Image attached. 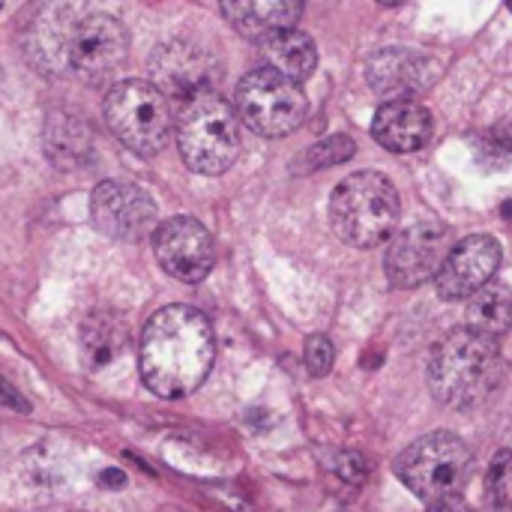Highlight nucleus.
<instances>
[{"mask_svg":"<svg viewBox=\"0 0 512 512\" xmlns=\"http://www.w3.org/2000/svg\"><path fill=\"white\" fill-rule=\"evenodd\" d=\"M336 474H339L342 480L360 486V483L369 477V465H366V459H363L357 450H345V453L336 456Z\"/></svg>","mask_w":512,"mask_h":512,"instance_id":"nucleus-25","label":"nucleus"},{"mask_svg":"<svg viewBox=\"0 0 512 512\" xmlns=\"http://www.w3.org/2000/svg\"><path fill=\"white\" fill-rule=\"evenodd\" d=\"M510 12H512V3H510Z\"/></svg>","mask_w":512,"mask_h":512,"instance_id":"nucleus-29","label":"nucleus"},{"mask_svg":"<svg viewBox=\"0 0 512 512\" xmlns=\"http://www.w3.org/2000/svg\"><path fill=\"white\" fill-rule=\"evenodd\" d=\"M99 483H102L105 489H123V486H126V474H123V471L108 468V471H102V474H99Z\"/></svg>","mask_w":512,"mask_h":512,"instance_id":"nucleus-27","label":"nucleus"},{"mask_svg":"<svg viewBox=\"0 0 512 512\" xmlns=\"http://www.w3.org/2000/svg\"><path fill=\"white\" fill-rule=\"evenodd\" d=\"M438 75V63L420 51L387 48L375 54L366 66L369 84L390 99H414V93L426 90Z\"/></svg>","mask_w":512,"mask_h":512,"instance_id":"nucleus-14","label":"nucleus"},{"mask_svg":"<svg viewBox=\"0 0 512 512\" xmlns=\"http://www.w3.org/2000/svg\"><path fill=\"white\" fill-rule=\"evenodd\" d=\"M0 408H9L15 414H30V402L6 378H0Z\"/></svg>","mask_w":512,"mask_h":512,"instance_id":"nucleus-26","label":"nucleus"},{"mask_svg":"<svg viewBox=\"0 0 512 512\" xmlns=\"http://www.w3.org/2000/svg\"><path fill=\"white\" fill-rule=\"evenodd\" d=\"M105 120L111 132L138 156H156L171 138L168 99L150 81L129 78L105 96Z\"/></svg>","mask_w":512,"mask_h":512,"instance_id":"nucleus-7","label":"nucleus"},{"mask_svg":"<svg viewBox=\"0 0 512 512\" xmlns=\"http://www.w3.org/2000/svg\"><path fill=\"white\" fill-rule=\"evenodd\" d=\"M501 267V243L489 234H471L453 246L441 273L435 276L438 297L459 303L483 291Z\"/></svg>","mask_w":512,"mask_h":512,"instance_id":"nucleus-13","label":"nucleus"},{"mask_svg":"<svg viewBox=\"0 0 512 512\" xmlns=\"http://www.w3.org/2000/svg\"><path fill=\"white\" fill-rule=\"evenodd\" d=\"M177 147L195 174H225L240 156V117L216 90L183 105L177 120Z\"/></svg>","mask_w":512,"mask_h":512,"instance_id":"nucleus-4","label":"nucleus"},{"mask_svg":"<svg viewBox=\"0 0 512 512\" xmlns=\"http://www.w3.org/2000/svg\"><path fill=\"white\" fill-rule=\"evenodd\" d=\"M213 357L216 339L210 321L195 306H165L141 333L138 372L159 399H183L204 384Z\"/></svg>","mask_w":512,"mask_h":512,"instance_id":"nucleus-1","label":"nucleus"},{"mask_svg":"<svg viewBox=\"0 0 512 512\" xmlns=\"http://www.w3.org/2000/svg\"><path fill=\"white\" fill-rule=\"evenodd\" d=\"M258 45H261L264 66L285 75V78H291V81H297V84L306 81L318 66V48H315L312 36H306L297 27L270 33Z\"/></svg>","mask_w":512,"mask_h":512,"instance_id":"nucleus-16","label":"nucleus"},{"mask_svg":"<svg viewBox=\"0 0 512 512\" xmlns=\"http://www.w3.org/2000/svg\"><path fill=\"white\" fill-rule=\"evenodd\" d=\"M504 375L507 369L498 342L477 336L468 327L447 333L429 357L432 396L453 411H471L483 405L501 387Z\"/></svg>","mask_w":512,"mask_h":512,"instance_id":"nucleus-2","label":"nucleus"},{"mask_svg":"<svg viewBox=\"0 0 512 512\" xmlns=\"http://www.w3.org/2000/svg\"><path fill=\"white\" fill-rule=\"evenodd\" d=\"M129 54V33L126 27L108 12L75 9L66 27V48L63 63L66 72L87 84L108 81Z\"/></svg>","mask_w":512,"mask_h":512,"instance_id":"nucleus-8","label":"nucleus"},{"mask_svg":"<svg viewBox=\"0 0 512 512\" xmlns=\"http://www.w3.org/2000/svg\"><path fill=\"white\" fill-rule=\"evenodd\" d=\"M153 252L162 270L180 282H201L210 276L216 249L210 231L192 216H171L153 231Z\"/></svg>","mask_w":512,"mask_h":512,"instance_id":"nucleus-11","label":"nucleus"},{"mask_svg":"<svg viewBox=\"0 0 512 512\" xmlns=\"http://www.w3.org/2000/svg\"><path fill=\"white\" fill-rule=\"evenodd\" d=\"M477 159L489 171H501L512 159V132L507 129H492L477 141Z\"/></svg>","mask_w":512,"mask_h":512,"instance_id":"nucleus-23","label":"nucleus"},{"mask_svg":"<svg viewBox=\"0 0 512 512\" xmlns=\"http://www.w3.org/2000/svg\"><path fill=\"white\" fill-rule=\"evenodd\" d=\"M222 15L243 33L252 39H264L270 33L288 30L297 24L303 6L291 3V0H255V3H222L219 6Z\"/></svg>","mask_w":512,"mask_h":512,"instance_id":"nucleus-17","label":"nucleus"},{"mask_svg":"<svg viewBox=\"0 0 512 512\" xmlns=\"http://www.w3.org/2000/svg\"><path fill=\"white\" fill-rule=\"evenodd\" d=\"M90 219L114 240H141L156 225V204L135 183L105 180L90 195Z\"/></svg>","mask_w":512,"mask_h":512,"instance_id":"nucleus-12","label":"nucleus"},{"mask_svg":"<svg viewBox=\"0 0 512 512\" xmlns=\"http://www.w3.org/2000/svg\"><path fill=\"white\" fill-rule=\"evenodd\" d=\"M234 111L252 132L264 138H285L306 120L309 99L297 81L258 66L240 78Z\"/></svg>","mask_w":512,"mask_h":512,"instance_id":"nucleus-6","label":"nucleus"},{"mask_svg":"<svg viewBox=\"0 0 512 512\" xmlns=\"http://www.w3.org/2000/svg\"><path fill=\"white\" fill-rule=\"evenodd\" d=\"M468 330L498 342L512 330V288L504 282H489L468 300Z\"/></svg>","mask_w":512,"mask_h":512,"instance_id":"nucleus-18","label":"nucleus"},{"mask_svg":"<svg viewBox=\"0 0 512 512\" xmlns=\"http://www.w3.org/2000/svg\"><path fill=\"white\" fill-rule=\"evenodd\" d=\"M402 204L393 180L378 171H357L345 177L330 198V222L354 249H372L390 240Z\"/></svg>","mask_w":512,"mask_h":512,"instance_id":"nucleus-3","label":"nucleus"},{"mask_svg":"<svg viewBox=\"0 0 512 512\" xmlns=\"http://www.w3.org/2000/svg\"><path fill=\"white\" fill-rule=\"evenodd\" d=\"M489 495L495 507L512 512V450H501L489 471Z\"/></svg>","mask_w":512,"mask_h":512,"instance_id":"nucleus-22","label":"nucleus"},{"mask_svg":"<svg viewBox=\"0 0 512 512\" xmlns=\"http://www.w3.org/2000/svg\"><path fill=\"white\" fill-rule=\"evenodd\" d=\"M45 147L57 165H78L87 150H90V135L78 117L69 114H54L48 123V138Z\"/></svg>","mask_w":512,"mask_h":512,"instance_id":"nucleus-20","label":"nucleus"},{"mask_svg":"<svg viewBox=\"0 0 512 512\" xmlns=\"http://www.w3.org/2000/svg\"><path fill=\"white\" fill-rule=\"evenodd\" d=\"M354 150H357V147H354V138H348V135H330V138H324V141L312 144V147L303 153L300 165H303V171L333 168V165L348 162V159L354 156Z\"/></svg>","mask_w":512,"mask_h":512,"instance_id":"nucleus-21","label":"nucleus"},{"mask_svg":"<svg viewBox=\"0 0 512 512\" xmlns=\"http://www.w3.org/2000/svg\"><path fill=\"white\" fill-rule=\"evenodd\" d=\"M372 135L390 153H414L432 138V114L420 99H387L372 120Z\"/></svg>","mask_w":512,"mask_h":512,"instance_id":"nucleus-15","label":"nucleus"},{"mask_svg":"<svg viewBox=\"0 0 512 512\" xmlns=\"http://www.w3.org/2000/svg\"><path fill=\"white\" fill-rule=\"evenodd\" d=\"M150 72H153V87H159L165 99L174 96L192 102L201 93H213V84L219 78V63L207 48L189 39H174L156 48L150 60Z\"/></svg>","mask_w":512,"mask_h":512,"instance_id":"nucleus-10","label":"nucleus"},{"mask_svg":"<svg viewBox=\"0 0 512 512\" xmlns=\"http://www.w3.org/2000/svg\"><path fill=\"white\" fill-rule=\"evenodd\" d=\"M396 477L429 507L459 501L471 477V447L453 432H432L402 450Z\"/></svg>","mask_w":512,"mask_h":512,"instance_id":"nucleus-5","label":"nucleus"},{"mask_svg":"<svg viewBox=\"0 0 512 512\" xmlns=\"http://www.w3.org/2000/svg\"><path fill=\"white\" fill-rule=\"evenodd\" d=\"M0 9H3V6H0Z\"/></svg>","mask_w":512,"mask_h":512,"instance_id":"nucleus-30","label":"nucleus"},{"mask_svg":"<svg viewBox=\"0 0 512 512\" xmlns=\"http://www.w3.org/2000/svg\"><path fill=\"white\" fill-rule=\"evenodd\" d=\"M453 231L438 219H420L399 231L387 249L384 267L396 288H417L438 276L447 255L453 252Z\"/></svg>","mask_w":512,"mask_h":512,"instance_id":"nucleus-9","label":"nucleus"},{"mask_svg":"<svg viewBox=\"0 0 512 512\" xmlns=\"http://www.w3.org/2000/svg\"><path fill=\"white\" fill-rule=\"evenodd\" d=\"M129 342L126 324L114 315H90L81 327V354L90 369H105L123 357Z\"/></svg>","mask_w":512,"mask_h":512,"instance_id":"nucleus-19","label":"nucleus"},{"mask_svg":"<svg viewBox=\"0 0 512 512\" xmlns=\"http://www.w3.org/2000/svg\"><path fill=\"white\" fill-rule=\"evenodd\" d=\"M426 512H474L462 498L459 501H447V504H435V507H429Z\"/></svg>","mask_w":512,"mask_h":512,"instance_id":"nucleus-28","label":"nucleus"},{"mask_svg":"<svg viewBox=\"0 0 512 512\" xmlns=\"http://www.w3.org/2000/svg\"><path fill=\"white\" fill-rule=\"evenodd\" d=\"M306 369L312 378H324L330 369H333V360H336V351H333V342L321 333L309 336L306 339Z\"/></svg>","mask_w":512,"mask_h":512,"instance_id":"nucleus-24","label":"nucleus"}]
</instances>
